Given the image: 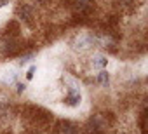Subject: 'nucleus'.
Instances as JSON below:
<instances>
[{"mask_svg":"<svg viewBox=\"0 0 148 134\" xmlns=\"http://www.w3.org/2000/svg\"><path fill=\"white\" fill-rule=\"evenodd\" d=\"M56 134H77V125L70 120H61L56 125Z\"/></svg>","mask_w":148,"mask_h":134,"instance_id":"nucleus-2","label":"nucleus"},{"mask_svg":"<svg viewBox=\"0 0 148 134\" xmlns=\"http://www.w3.org/2000/svg\"><path fill=\"white\" fill-rule=\"evenodd\" d=\"M98 82L103 85V87H108V84H110V75H108V72H99L98 73Z\"/></svg>","mask_w":148,"mask_h":134,"instance_id":"nucleus-5","label":"nucleus"},{"mask_svg":"<svg viewBox=\"0 0 148 134\" xmlns=\"http://www.w3.org/2000/svg\"><path fill=\"white\" fill-rule=\"evenodd\" d=\"M33 73H35V66H32V68H30V70H28V73H26V79H28V80H30V79H32V77H33Z\"/></svg>","mask_w":148,"mask_h":134,"instance_id":"nucleus-6","label":"nucleus"},{"mask_svg":"<svg viewBox=\"0 0 148 134\" xmlns=\"http://www.w3.org/2000/svg\"><path fill=\"white\" fill-rule=\"evenodd\" d=\"M64 105H68V106H79L80 105V91L75 85L68 87V94L64 98Z\"/></svg>","mask_w":148,"mask_h":134,"instance_id":"nucleus-1","label":"nucleus"},{"mask_svg":"<svg viewBox=\"0 0 148 134\" xmlns=\"http://www.w3.org/2000/svg\"><path fill=\"white\" fill-rule=\"evenodd\" d=\"M108 64V59L105 56H94L92 57V68H105Z\"/></svg>","mask_w":148,"mask_h":134,"instance_id":"nucleus-4","label":"nucleus"},{"mask_svg":"<svg viewBox=\"0 0 148 134\" xmlns=\"http://www.w3.org/2000/svg\"><path fill=\"white\" fill-rule=\"evenodd\" d=\"M25 91V85L23 84H18V92H23Z\"/></svg>","mask_w":148,"mask_h":134,"instance_id":"nucleus-7","label":"nucleus"},{"mask_svg":"<svg viewBox=\"0 0 148 134\" xmlns=\"http://www.w3.org/2000/svg\"><path fill=\"white\" fill-rule=\"evenodd\" d=\"M16 12H18L19 19H23L25 23L32 25V18H33V9H32L30 5H26V4H21V5H19L18 9H16Z\"/></svg>","mask_w":148,"mask_h":134,"instance_id":"nucleus-3","label":"nucleus"}]
</instances>
